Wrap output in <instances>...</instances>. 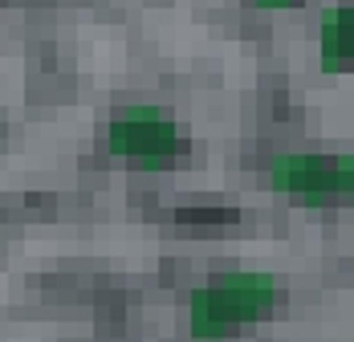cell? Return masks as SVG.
I'll return each mask as SVG.
<instances>
[{"mask_svg": "<svg viewBox=\"0 0 354 342\" xmlns=\"http://www.w3.org/2000/svg\"><path fill=\"white\" fill-rule=\"evenodd\" d=\"M269 188L277 196H297L301 204L330 200V155H277L269 163Z\"/></svg>", "mask_w": 354, "mask_h": 342, "instance_id": "obj_3", "label": "cell"}, {"mask_svg": "<svg viewBox=\"0 0 354 342\" xmlns=\"http://www.w3.org/2000/svg\"><path fill=\"white\" fill-rule=\"evenodd\" d=\"M318 41H322L318 57L326 73H342L346 66H354V4L322 8Z\"/></svg>", "mask_w": 354, "mask_h": 342, "instance_id": "obj_4", "label": "cell"}, {"mask_svg": "<svg viewBox=\"0 0 354 342\" xmlns=\"http://www.w3.org/2000/svg\"><path fill=\"white\" fill-rule=\"evenodd\" d=\"M183 224H232L236 212H179Z\"/></svg>", "mask_w": 354, "mask_h": 342, "instance_id": "obj_5", "label": "cell"}, {"mask_svg": "<svg viewBox=\"0 0 354 342\" xmlns=\"http://www.w3.org/2000/svg\"><path fill=\"white\" fill-rule=\"evenodd\" d=\"M277 306V277L261 269H228L212 285L192 289L187 298V326L204 342L224 339L236 326L261 322Z\"/></svg>", "mask_w": 354, "mask_h": 342, "instance_id": "obj_1", "label": "cell"}, {"mask_svg": "<svg viewBox=\"0 0 354 342\" xmlns=\"http://www.w3.org/2000/svg\"><path fill=\"white\" fill-rule=\"evenodd\" d=\"M102 143H106V155L127 159L139 171H163L183 155L179 127L151 102H135V106H127V110H118L110 118Z\"/></svg>", "mask_w": 354, "mask_h": 342, "instance_id": "obj_2", "label": "cell"}, {"mask_svg": "<svg viewBox=\"0 0 354 342\" xmlns=\"http://www.w3.org/2000/svg\"><path fill=\"white\" fill-rule=\"evenodd\" d=\"M257 8H297L301 0H252Z\"/></svg>", "mask_w": 354, "mask_h": 342, "instance_id": "obj_6", "label": "cell"}]
</instances>
